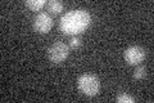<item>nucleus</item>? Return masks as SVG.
<instances>
[{
    "mask_svg": "<svg viewBox=\"0 0 154 103\" xmlns=\"http://www.w3.org/2000/svg\"><path fill=\"white\" fill-rule=\"evenodd\" d=\"M145 76V67L144 66H137L134 71V77L135 79H143Z\"/></svg>",
    "mask_w": 154,
    "mask_h": 103,
    "instance_id": "nucleus-9",
    "label": "nucleus"
},
{
    "mask_svg": "<svg viewBox=\"0 0 154 103\" xmlns=\"http://www.w3.org/2000/svg\"><path fill=\"white\" fill-rule=\"evenodd\" d=\"M26 5L31 9V11H38L41 7L45 5V0H27Z\"/></svg>",
    "mask_w": 154,
    "mask_h": 103,
    "instance_id": "nucleus-7",
    "label": "nucleus"
},
{
    "mask_svg": "<svg viewBox=\"0 0 154 103\" xmlns=\"http://www.w3.org/2000/svg\"><path fill=\"white\" fill-rule=\"evenodd\" d=\"M46 8L51 13H60L63 11V3L59 2V0H49L46 3Z\"/></svg>",
    "mask_w": 154,
    "mask_h": 103,
    "instance_id": "nucleus-6",
    "label": "nucleus"
},
{
    "mask_svg": "<svg viewBox=\"0 0 154 103\" xmlns=\"http://www.w3.org/2000/svg\"><path fill=\"white\" fill-rule=\"evenodd\" d=\"M53 27V18L49 13L41 12L33 18V28L40 32V34H46L50 31Z\"/></svg>",
    "mask_w": 154,
    "mask_h": 103,
    "instance_id": "nucleus-4",
    "label": "nucleus"
},
{
    "mask_svg": "<svg viewBox=\"0 0 154 103\" xmlns=\"http://www.w3.org/2000/svg\"><path fill=\"white\" fill-rule=\"evenodd\" d=\"M79 88L84 94L89 97H94L99 93L100 90V81L95 75H90V73H85V75L80 76L79 81Z\"/></svg>",
    "mask_w": 154,
    "mask_h": 103,
    "instance_id": "nucleus-2",
    "label": "nucleus"
},
{
    "mask_svg": "<svg viewBox=\"0 0 154 103\" xmlns=\"http://www.w3.org/2000/svg\"><path fill=\"white\" fill-rule=\"evenodd\" d=\"M91 17L85 9H73L60 18V30L67 35L81 34L90 24Z\"/></svg>",
    "mask_w": 154,
    "mask_h": 103,
    "instance_id": "nucleus-1",
    "label": "nucleus"
},
{
    "mask_svg": "<svg viewBox=\"0 0 154 103\" xmlns=\"http://www.w3.org/2000/svg\"><path fill=\"white\" fill-rule=\"evenodd\" d=\"M69 54V47L66 43L62 41H55L48 49V58L54 62V63H59L62 61H64Z\"/></svg>",
    "mask_w": 154,
    "mask_h": 103,
    "instance_id": "nucleus-3",
    "label": "nucleus"
},
{
    "mask_svg": "<svg viewBox=\"0 0 154 103\" xmlns=\"http://www.w3.org/2000/svg\"><path fill=\"white\" fill-rule=\"evenodd\" d=\"M80 44H81V39L79 36H73V37H71L68 47L69 48H77V47H80Z\"/></svg>",
    "mask_w": 154,
    "mask_h": 103,
    "instance_id": "nucleus-10",
    "label": "nucleus"
},
{
    "mask_svg": "<svg viewBox=\"0 0 154 103\" xmlns=\"http://www.w3.org/2000/svg\"><path fill=\"white\" fill-rule=\"evenodd\" d=\"M116 101L119 102V103H134L135 99H134V97H131L130 94H127V93H121V94H118L117 98H116Z\"/></svg>",
    "mask_w": 154,
    "mask_h": 103,
    "instance_id": "nucleus-8",
    "label": "nucleus"
},
{
    "mask_svg": "<svg viewBox=\"0 0 154 103\" xmlns=\"http://www.w3.org/2000/svg\"><path fill=\"white\" fill-rule=\"evenodd\" d=\"M145 58V50L139 45L130 47L125 50V60L128 65H139Z\"/></svg>",
    "mask_w": 154,
    "mask_h": 103,
    "instance_id": "nucleus-5",
    "label": "nucleus"
}]
</instances>
